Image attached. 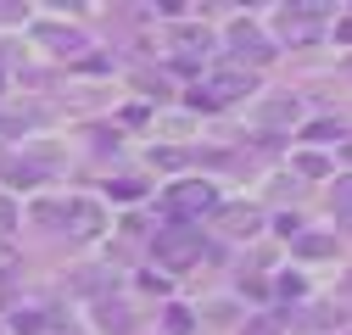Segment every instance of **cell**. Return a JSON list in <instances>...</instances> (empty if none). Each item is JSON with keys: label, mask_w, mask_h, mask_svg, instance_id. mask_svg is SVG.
I'll return each instance as SVG.
<instances>
[{"label": "cell", "mask_w": 352, "mask_h": 335, "mask_svg": "<svg viewBox=\"0 0 352 335\" xmlns=\"http://www.w3.org/2000/svg\"><path fill=\"white\" fill-rule=\"evenodd\" d=\"M302 290H307L302 274H280V297H302Z\"/></svg>", "instance_id": "16"}, {"label": "cell", "mask_w": 352, "mask_h": 335, "mask_svg": "<svg viewBox=\"0 0 352 335\" xmlns=\"http://www.w3.org/2000/svg\"><path fill=\"white\" fill-rule=\"evenodd\" d=\"M12 229H17V201H12V196H0V240H6Z\"/></svg>", "instance_id": "14"}, {"label": "cell", "mask_w": 352, "mask_h": 335, "mask_svg": "<svg viewBox=\"0 0 352 335\" xmlns=\"http://www.w3.org/2000/svg\"><path fill=\"white\" fill-rule=\"evenodd\" d=\"M336 39H346V45H352V17H341V23H336Z\"/></svg>", "instance_id": "19"}, {"label": "cell", "mask_w": 352, "mask_h": 335, "mask_svg": "<svg viewBox=\"0 0 352 335\" xmlns=\"http://www.w3.org/2000/svg\"><path fill=\"white\" fill-rule=\"evenodd\" d=\"M252 90H257V73H246V67H218V73L196 78L190 101H196V106H207V112H218V106H235V101H246Z\"/></svg>", "instance_id": "3"}, {"label": "cell", "mask_w": 352, "mask_h": 335, "mask_svg": "<svg viewBox=\"0 0 352 335\" xmlns=\"http://www.w3.org/2000/svg\"><path fill=\"white\" fill-rule=\"evenodd\" d=\"M246 335H280V330H274L269 319H252V324H246Z\"/></svg>", "instance_id": "18"}, {"label": "cell", "mask_w": 352, "mask_h": 335, "mask_svg": "<svg viewBox=\"0 0 352 335\" xmlns=\"http://www.w3.org/2000/svg\"><path fill=\"white\" fill-rule=\"evenodd\" d=\"M173 45H185V51H207V45H212V34H207V28H173Z\"/></svg>", "instance_id": "11"}, {"label": "cell", "mask_w": 352, "mask_h": 335, "mask_svg": "<svg viewBox=\"0 0 352 335\" xmlns=\"http://www.w3.org/2000/svg\"><path fill=\"white\" fill-rule=\"evenodd\" d=\"M0 90H6V56H0Z\"/></svg>", "instance_id": "20"}, {"label": "cell", "mask_w": 352, "mask_h": 335, "mask_svg": "<svg viewBox=\"0 0 352 335\" xmlns=\"http://www.w3.org/2000/svg\"><path fill=\"white\" fill-rule=\"evenodd\" d=\"M12 330L17 335H45V313H39V308H17L12 313Z\"/></svg>", "instance_id": "9"}, {"label": "cell", "mask_w": 352, "mask_h": 335, "mask_svg": "<svg viewBox=\"0 0 352 335\" xmlns=\"http://www.w3.org/2000/svg\"><path fill=\"white\" fill-rule=\"evenodd\" d=\"M34 39H39V45H45L51 56H62V62L90 56V39H84L78 28H67V23H34Z\"/></svg>", "instance_id": "5"}, {"label": "cell", "mask_w": 352, "mask_h": 335, "mask_svg": "<svg viewBox=\"0 0 352 335\" xmlns=\"http://www.w3.org/2000/svg\"><path fill=\"white\" fill-rule=\"evenodd\" d=\"M346 157H352V146H346Z\"/></svg>", "instance_id": "21"}, {"label": "cell", "mask_w": 352, "mask_h": 335, "mask_svg": "<svg viewBox=\"0 0 352 335\" xmlns=\"http://www.w3.org/2000/svg\"><path fill=\"white\" fill-rule=\"evenodd\" d=\"M151 251H157V263H162L168 274H185V268L201 257V235H190V229H162V235L151 240Z\"/></svg>", "instance_id": "4"}, {"label": "cell", "mask_w": 352, "mask_h": 335, "mask_svg": "<svg viewBox=\"0 0 352 335\" xmlns=\"http://www.w3.org/2000/svg\"><path fill=\"white\" fill-rule=\"evenodd\" d=\"M34 218H39V224H56V229L73 235V240H96V235L107 229L101 207L84 201V196H67V201H34Z\"/></svg>", "instance_id": "1"}, {"label": "cell", "mask_w": 352, "mask_h": 335, "mask_svg": "<svg viewBox=\"0 0 352 335\" xmlns=\"http://www.w3.org/2000/svg\"><path fill=\"white\" fill-rule=\"evenodd\" d=\"M324 12H330V6H285V17H280V34L302 45V39H314V34H319Z\"/></svg>", "instance_id": "6"}, {"label": "cell", "mask_w": 352, "mask_h": 335, "mask_svg": "<svg viewBox=\"0 0 352 335\" xmlns=\"http://www.w3.org/2000/svg\"><path fill=\"white\" fill-rule=\"evenodd\" d=\"M218 224H224V229H235V235H252L263 218L252 213V207H224V213H218Z\"/></svg>", "instance_id": "8"}, {"label": "cell", "mask_w": 352, "mask_h": 335, "mask_svg": "<svg viewBox=\"0 0 352 335\" xmlns=\"http://www.w3.org/2000/svg\"><path fill=\"white\" fill-rule=\"evenodd\" d=\"M230 45H235V51H246L252 62H269V56H274V45H269V39H263L252 23H230Z\"/></svg>", "instance_id": "7"}, {"label": "cell", "mask_w": 352, "mask_h": 335, "mask_svg": "<svg viewBox=\"0 0 352 335\" xmlns=\"http://www.w3.org/2000/svg\"><path fill=\"white\" fill-rule=\"evenodd\" d=\"M107 190H112L118 201H140V185H135V179H112Z\"/></svg>", "instance_id": "15"}, {"label": "cell", "mask_w": 352, "mask_h": 335, "mask_svg": "<svg viewBox=\"0 0 352 335\" xmlns=\"http://www.w3.org/2000/svg\"><path fill=\"white\" fill-rule=\"evenodd\" d=\"M12 268H17V251H12L6 240H0V274H12Z\"/></svg>", "instance_id": "17"}, {"label": "cell", "mask_w": 352, "mask_h": 335, "mask_svg": "<svg viewBox=\"0 0 352 335\" xmlns=\"http://www.w3.org/2000/svg\"><path fill=\"white\" fill-rule=\"evenodd\" d=\"M296 251H302V257H330V251H336V240H324V235H314V229H307V235H296Z\"/></svg>", "instance_id": "10"}, {"label": "cell", "mask_w": 352, "mask_h": 335, "mask_svg": "<svg viewBox=\"0 0 352 335\" xmlns=\"http://www.w3.org/2000/svg\"><path fill=\"white\" fill-rule=\"evenodd\" d=\"M162 330H168V335H190L196 324H190V313H185V308H168V313H162Z\"/></svg>", "instance_id": "12"}, {"label": "cell", "mask_w": 352, "mask_h": 335, "mask_svg": "<svg viewBox=\"0 0 352 335\" xmlns=\"http://www.w3.org/2000/svg\"><path fill=\"white\" fill-rule=\"evenodd\" d=\"M330 201H336V213H352V174H341L330 185Z\"/></svg>", "instance_id": "13"}, {"label": "cell", "mask_w": 352, "mask_h": 335, "mask_svg": "<svg viewBox=\"0 0 352 335\" xmlns=\"http://www.w3.org/2000/svg\"><path fill=\"white\" fill-rule=\"evenodd\" d=\"M162 207H168L173 224H201V218H218V213H224V196H218L212 179H179V185H168Z\"/></svg>", "instance_id": "2"}]
</instances>
